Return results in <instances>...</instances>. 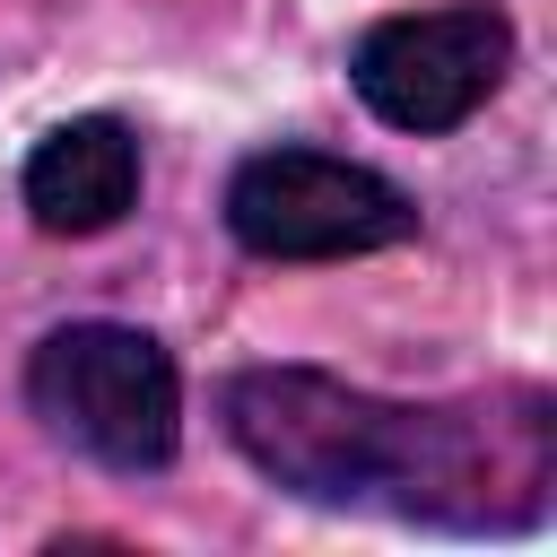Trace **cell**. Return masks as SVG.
Returning a JSON list of instances; mask_svg holds the SVG:
<instances>
[{
  "instance_id": "cell-4",
  "label": "cell",
  "mask_w": 557,
  "mask_h": 557,
  "mask_svg": "<svg viewBox=\"0 0 557 557\" xmlns=\"http://www.w3.org/2000/svg\"><path fill=\"white\" fill-rule=\"evenodd\" d=\"M513 70V26L505 9L487 0H461V9H418V17H383L366 26L348 78L357 96L392 122V131H453L470 122Z\"/></svg>"
},
{
  "instance_id": "cell-1",
  "label": "cell",
  "mask_w": 557,
  "mask_h": 557,
  "mask_svg": "<svg viewBox=\"0 0 557 557\" xmlns=\"http://www.w3.org/2000/svg\"><path fill=\"white\" fill-rule=\"evenodd\" d=\"M235 453L313 505H383L444 531H522L548 513V400H383L313 366H252L226 383Z\"/></svg>"
},
{
  "instance_id": "cell-5",
  "label": "cell",
  "mask_w": 557,
  "mask_h": 557,
  "mask_svg": "<svg viewBox=\"0 0 557 557\" xmlns=\"http://www.w3.org/2000/svg\"><path fill=\"white\" fill-rule=\"evenodd\" d=\"M131 200H139V139L113 113L61 122L26 157V209L44 235H104Z\"/></svg>"
},
{
  "instance_id": "cell-2",
  "label": "cell",
  "mask_w": 557,
  "mask_h": 557,
  "mask_svg": "<svg viewBox=\"0 0 557 557\" xmlns=\"http://www.w3.org/2000/svg\"><path fill=\"white\" fill-rule=\"evenodd\" d=\"M35 418L104 470H165L183 435L174 357L131 322H61L26 357Z\"/></svg>"
},
{
  "instance_id": "cell-3",
  "label": "cell",
  "mask_w": 557,
  "mask_h": 557,
  "mask_svg": "<svg viewBox=\"0 0 557 557\" xmlns=\"http://www.w3.org/2000/svg\"><path fill=\"white\" fill-rule=\"evenodd\" d=\"M226 226L261 261H348L418 235V209L392 174L322 148H261L226 183Z\"/></svg>"
}]
</instances>
